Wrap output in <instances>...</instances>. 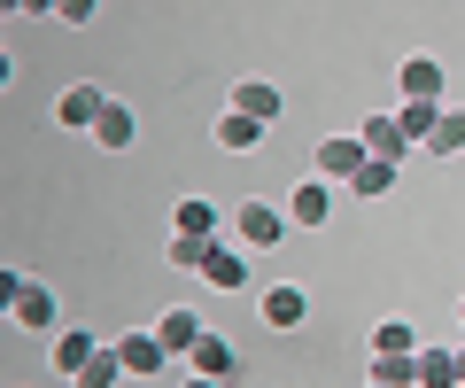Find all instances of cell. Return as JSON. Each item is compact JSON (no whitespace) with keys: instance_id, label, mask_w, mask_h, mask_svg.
Here are the masks:
<instances>
[{"instance_id":"5","label":"cell","mask_w":465,"mask_h":388,"mask_svg":"<svg viewBox=\"0 0 465 388\" xmlns=\"http://www.w3.org/2000/svg\"><path fill=\"white\" fill-rule=\"evenodd\" d=\"M155 342H163L171 357H194L202 350V319L194 311H163V319H155Z\"/></svg>"},{"instance_id":"15","label":"cell","mask_w":465,"mask_h":388,"mask_svg":"<svg viewBox=\"0 0 465 388\" xmlns=\"http://www.w3.org/2000/svg\"><path fill=\"white\" fill-rule=\"evenodd\" d=\"M94 140H101V148H133V109L109 102V109H101V124H94Z\"/></svg>"},{"instance_id":"4","label":"cell","mask_w":465,"mask_h":388,"mask_svg":"<svg viewBox=\"0 0 465 388\" xmlns=\"http://www.w3.org/2000/svg\"><path fill=\"white\" fill-rule=\"evenodd\" d=\"M333 218V186L326 179H302L295 194H287V225H326Z\"/></svg>"},{"instance_id":"24","label":"cell","mask_w":465,"mask_h":388,"mask_svg":"<svg viewBox=\"0 0 465 388\" xmlns=\"http://www.w3.org/2000/svg\"><path fill=\"white\" fill-rule=\"evenodd\" d=\"M349 186H357V194L372 203V194H388V186H396V164H365V171H357Z\"/></svg>"},{"instance_id":"3","label":"cell","mask_w":465,"mask_h":388,"mask_svg":"<svg viewBox=\"0 0 465 388\" xmlns=\"http://www.w3.org/2000/svg\"><path fill=\"white\" fill-rule=\"evenodd\" d=\"M372 155H365V140H318V179H357V171H365Z\"/></svg>"},{"instance_id":"16","label":"cell","mask_w":465,"mask_h":388,"mask_svg":"<svg viewBox=\"0 0 465 388\" xmlns=\"http://www.w3.org/2000/svg\"><path fill=\"white\" fill-rule=\"evenodd\" d=\"M419 388H458V357L450 350H419Z\"/></svg>"},{"instance_id":"19","label":"cell","mask_w":465,"mask_h":388,"mask_svg":"<svg viewBox=\"0 0 465 388\" xmlns=\"http://www.w3.org/2000/svg\"><path fill=\"white\" fill-rule=\"evenodd\" d=\"M217 140H225L232 155H249L256 140H264V124H249V117H232V109H225V117H217Z\"/></svg>"},{"instance_id":"8","label":"cell","mask_w":465,"mask_h":388,"mask_svg":"<svg viewBox=\"0 0 465 388\" xmlns=\"http://www.w3.org/2000/svg\"><path fill=\"white\" fill-rule=\"evenodd\" d=\"M101 109H109V102H101L94 85H70L63 102H54V117H63V124H70V133H85V124H101Z\"/></svg>"},{"instance_id":"21","label":"cell","mask_w":465,"mask_h":388,"mask_svg":"<svg viewBox=\"0 0 465 388\" xmlns=\"http://www.w3.org/2000/svg\"><path fill=\"white\" fill-rule=\"evenodd\" d=\"M372 350H381V357H411L419 342H411V326H403V319H381V334H372Z\"/></svg>"},{"instance_id":"2","label":"cell","mask_w":465,"mask_h":388,"mask_svg":"<svg viewBox=\"0 0 465 388\" xmlns=\"http://www.w3.org/2000/svg\"><path fill=\"white\" fill-rule=\"evenodd\" d=\"M232 117L280 124V85H272V78H241V85H232Z\"/></svg>"},{"instance_id":"22","label":"cell","mask_w":465,"mask_h":388,"mask_svg":"<svg viewBox=\"0 0 465 388\" xmlns=\"http://www.w3.org/2000/svg\"><path fill=\"white\" fill-rule=\"evenodd\" d=\"M194 373H210V381H225V373H232V350H225L217 334H202V350H194Z\"/></svg>"},{"instance_id":"11","label":"cell","mask_w":465,"mask_h":388,"mask_svg":"<svg viewBox=\"0 0 465 388\" xmlns=\"http://www.w3.org/2000/svg\"><path fill=\"white\" fill-rule=\"evenodd\" d=\"M116 357H124V373H163V342H155V334H124V342H116Z\"/></svg>"},{"instance_id":"6","label":"cell","mask_w":465,"mask_h":388,"mask_svg":"<svg viewBox=\"0 0 465 388\" xmlns=\"http://www.w3.org/2000/svg\"><path fill=\"white\" fill-rule=\"evenodd\" d=\"M202 280H210V287H225V295H232V287H249V264H241V256L225 249V241H210V249H202Z\"/></svg>"},{"instance_id":"7","label":"cell","mask_w":465,"mask_h":388,"mask_svg":"<svg viewBox=\"0 0 465 388\" xmlns=\"http://www.w3.org/2000/svg\"><path fill=\"white\" fill-rule=\"evenodd\" d=\"M357 140H365V155H372V164H403V148H411L396 117H372V124H365V133H357Z\"/></svg>"},{"instance_id":"9","label":"cell","mask_w":465,"mask_h":388,"mask_svg":"<svg viewBox=\"0 0 465 388\" xmlns=\"http://www.w3.org/2000/svg\"><path fill=\"white\" fill-rule=\"evenodd\" d=\"M94 357H101V342H94V334H85V326H70V334H54V365H63V373H70V381H78V373H85V365H94Z\"/></svg>"},{"instance_id":"26","label":"cell","mask_w":465,"mask_h":388,"mask_svg":"<svg viewBox=\"0 0 465 388\" xmlns=\"http://www.w3.org/2000/svg\"><path fill=\"white\" fill-rule=\"evenodd\" d=\"M179 388H217V381H210V373H194V381H179Z\"/></svg>"},{"instance_id":"25","label":"cell","mask_w":465,"mask_h":388,"mask_svg":"<svg viewBox=\"0 0 465 388\" xmlns=\"http://www.w3.org/2000/svg\"><path fill=\"white\" fill-rule=\"evenodd\" d=\"M202 249H210V241H186V234H179V241H171V264H179V272H202Z\"/></svg>"},{"instance_id":"20","label":"cell","mask_w":465,"mask_h":388,"mask_svg":"<svg viewBox=\"0 0 465 388\" xmlns=\"http://www.w3.org/2000/svg\"><path fill=\"white\" fill-rule=\"evenodd\" d=\"M434 117H442V109H434V102H403V140H419V148H427V133H434Z\"/></svg>"},{"instance_id":"27","label":"cell","mask_w":465,"mask_h":388,"mask_svg":"<svg viewBox=\"0 0 465 388\" xmlns=\"http://www.w3.org/2000/svg\"><path fill=\"white\" fill-rule=\"evenodd\" d=\"M450 357H458V388H465V350H450Z\"/></svg>"},{"instance_id":"17","label":"cell","mask_w":465,"mask_h":388,"mask_svg":"<svg viewBox=\"0 0 465 388\" xmlns=\"http://www.w3.org/2000/svg\"><path fill=\"white\" fill-rule=\"evenodd\" d=\"M427 148H434V155H458V148H465V109H442V117H434Z\"/></svg>"},{"instance_id":"18","label":"cell","mask_w":465,"mask_h":388,"mask_svg":"<svg viewBox=\"0 0 465 388\" xmlns=\"http://www.w3.org/2000/svg\"><path fill=\"white\" fill-rule=\"evenodd\" d=\"M179 234L186 241H217V203H179Z\"/></svg>"},{"instance_id":"1","label":"cell","mask_w":465,"mask_h":388,"mask_svg":"<svg viewBox=\"0 0 465 388\" xmlns=\"http://www.w3.org/2000/svg\"><path fill=\"white\" fill-rule=\"evenodd\" d=\"M280 225H287L280 203H241V210H232V234L249 241V249H272V241H280Z\"/></svg>"},{"instance_id":"14","label":"cell","mask_w":465,"mask_h":388,"mask_svg":"<svg viewBox=\"0 0 465 388\" xmlns=\"http://www.w3.org/2000/svg\"><path fill=\"white\" fill-rule=\"evenodd\" d=\"M372 388H419V350L411 357H372Z\"/></svg>"},{"instance_id":"13","label":"cell","mask_w":465,"mask_h":388,"mask_svg":"<svg viewBox=\"0 0 465 388\" xmlns=\"http://www.w3.org/2000/svg\"><path fill=\"white\" fill-rule=\"evenodd\" d=\"M302 311H311L302 287H272V295H264V326H302Z\"/></svg>"},{"instance_id":"28","label":"cell","mask_w":465,"mask_h":388,"mask_svg":"<svg viewBox=\"0 0 465 388\" xmlns=\"http://www.w3.org/2000/svg\"><path fill=\"white\" fill-rule=\"evenodd\" d=\"M458 319H465V311H458Z\"/></svg>"},{"instance_id":"23","label":"cell","mask_w":465,"mask_h":388,"mask_svg":"<svg viewBox=\"0 0 465 388\" xmlns=\"http://www.w3.org/2000/svg\"><path fill=\"white\" fill-rule=\"evenodd\" d=\"M116 373H124V357H116V350H101L94 365L78 373V388H116Z\"/></svg>"},{"instance_id":"10","label":"cell","mask_w":465,"mask_h":388,"mask_svg":"<svg viewBox=\"0 0 465 388\" xmlns=\"http://www.w3.org/2000/svg\"><path fill=\"white\" fill-rule=\"evenodd\" d=\"M434 94H442V63L434 55H411L403 63V102H434Z\"/></svg>"},{"instance_id":"12","label":"cell","mask_w":465,"mask_h":388,"mask_svg":"<svg viewBox=\"0 0 465 388\" xmlns=\"http://www.w3.org/2000/svg\"><path fill=\"white\" fill-rule=\"evenodd\" d=\"M8 311H16V326H54V295H47L39 280H24V287H16V303H8Z\"/></svg>"}]
</instances>
